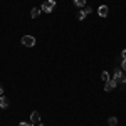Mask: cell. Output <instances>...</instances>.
<instances>
[{
  "label": "cell",
  "mask_w": 126,
  "mask_h": 126,
  "mask_svg": "<svg viewBox=\"0 0 126 126\" xmlns=\"http://www.w3.org/2000/svg\"><path fill=\"white\" fill-rule=\"evenodd\" d=\"M78 19H79V20L86 19V14H84V10H81V12H79V14H78Z\"/></svg>",
  "instance_id": "cell-12"
},
{
  "label": "cell",
  "mask_w": 126,
  "mask_h": 126,
  "mask_svg": "<svg viewBox=\"0 0 126 126\" xmlns=\"http://www.w3.org/2000/svg\"><path fill=\"white\" fill-rule=\"evenodd\" d=\"M54 7H56V2H54V0H46V2L40 5V10L46 12V14H50V12L54 10Z\"/></svg>",
  "instance_id": "cell-1"
},
{
  "label": "cell",
  "mask_w": 126,
  "mask_h": 126,
  "mask_svg": "<svg viewBox=\"0 0 126 126\" xmlns=\"http://www.w3.org/2000/svg\"><path fill=\"white\" fill-rule=\"evenodd\" d=\"M108 12H109V9H108L106 5H101V7L97 9V14H99V17H108Z\"/></svg>",
  "instance_id": "cell-6"
},
{
  "label": "cell",
  "mask_w": 126,
  "mask_h": 126,
  "mask_svg": "<svg viewBox=\"0 0 126 126\" xmlns=\"http://www.w3.org/2000/svg\"><path fill=\"white\" fill-rule=\"evenodd\" d=\"M114 79H116V82H126V72L125 71H121V69H116V72H114Z\"/></svg>",
  "instance_id": "cell-3"
},
{
  "label": "cell",
  "mask_w": 126,
  "mask_h": 126,
  "mask_svg": "<svg viewBox=\"0 0 126 126\" xmlns=\"http://www.w3.org/2000/svg\"><path fill=\"white\" fill-rule=\"evenodd\" d=\"M40 12H42L40 9H32L30 10V17H32V19H37V17L40 15Z\"/></svg>",
  "instance_id": "cell-8"
},
{
  "label": "cell",
  "mask_w": 126,
  "mask_h": 126,
  "mask_svg": "<svg viewBox=\"0 0 126 126\" xmlns=\"http://www.w3.org/2000/svg\"><path fill=\"white\" fill-rule=\"evenodd\" d=\"M74 3H76L78 7H84V5H86V0H74Z\"/></svg>",
  "instance_id": "cell-11"
},
{
  "label": "cell",
  "mask_w": 126,
  "mask_h": 126,
  "mask_svg": "<svg viewBox=\"0 0 126 126\" xmlns=\"http://www.w3.org/2000/svg\"><path fill=\"white\" fill-rule=\"evenodd\" d=\"M0 108H2V109L9 108V99H7L5 96H0Z\"/></svg>",
  "instance_id": "cell-7"
},
{
  "label": "cell",
  "mask_w": 126,
  "mask_h": 126,
  "mask_svg": "<svg viewBox=\"0 0 126 126\" xmlns=\"http://www.w3.org/2000/svg\"><path fill=\"white\" fill-rule=\"evenodd\" d=\"M3 94V87H2V84H0V96Z\"/></svg>",
  "instance_id": "cell-17"
},
{
  "label": "cell",
  "mask_w": 126,
  "mask_h": 126,
  "mask_svg": "<svg viewBox=\"0 0 126 126\" xmlns=\"http://www.w3.org/2000/svg\"><path fill=\"white\" fill-rule=\"evenodd\" d=\"M37 126H44V125H40V123H39V125H37Z\"/></svg>",
  "instance_id": "cell-18"
},
{
  "label": "cell",
  "mask_w": 126,
  "mask_h": 126,
  "mask_svg": "<svg viewBox=\"0 0 126 126\" xmlns=\"http://www.w3.org/2000/svg\"><path fill=\"white\" fill-rule=\"evenodd\" d=\"M121 67H123V71L126 72V59H123V62H121Z\"/></svg>",
  "instance_id": "cell-14"
},
{
  "label": "cell",
  "mask_w": 126,
  "mask_h": 126,
  "mask_svg": "<svg viewBox=\"0 0 126 126\" xmlns=\"http://www.w3.org/2000/svg\"><path fill=\"white\" fill-rule=\"evenodd\" d=\"M22 44H24L25 47H34V46H35V37H32V35H24V37H22Z\"/></svg>",
  "instance_id": "cell-2"
},
{
  "label": "cell",
  "mask_w": 126,
  "mask_h": 126,
  "mask_svg": "<svg viewBox=\"0 0 126 126\" xmlns=\"http://www.w3.org/2000/svg\"><path fill=\"white\" fill-rule=\"evenodd\" d=\"M108 125H109V126H118V118L116 116L108 118Z\"/></svg>",
  "instance_id": "cell-9"
},
{
  "label": "cell",
  "mask_w": 126,
  "mask_h": 126,
  "mask_svg": "<svg viewBox=\"0 0 126 126\" xmlns=\"http://www.w3.org/2000/svg\"><path fill=\"white\" fill-rule=\"evenodd\" d=\"M121 56H123V59H126V49L123 50V52H121Z\"/></svg>",
  "instance_id": "cell-16"
},
{
  "label": "cell",
  "mask_w": 126,
  "mask_h": 126,
  "mask_svg": "<svg viewBox=\"0 0 126 126\" xmlns=\"http://www.w3.org/2000/svg\"><path fill=\"white\" fill-rule=\"evenodd\" d=\"M109 74H108V71H103V74H101V81H104V82H108L109 81Z\"/></svg>",
  "instance_id": "cell-10"
},
{
  "label": "cell",
  "mask_w": 126,
  "mask_h": 126,
  "mask_svg": "<svg viewBox=\"0 0 126 126\" xmlns=\"http://www.w3.org/2000/svg\"><path fill=\"white\" fill-rule=\"evenodd\" d=\"M30 123H32V125H39V123H40L39 111H32V114H30Z\"/></svg>",
  "instance_id": "cell-5"
},
{
  "label": "cell",
  "mask_w": 126,
  "mask_h": 126,
  "mask_svg": "<svg viewBox=\"0 0 126 126\" xmlns=\"http://www.w3.org/2000/svg\"><path fill=\"white\" fill-rule=\"evenodd\" d=\"M116 79L113 78V79H109V81H108L106 84H104V91H108V93H109V91H113V89H114V87H116Z\"/></svg>",
  "instance_id": "cell-4"
},
{
  "label": "cell",
  "mask_w": 126,
  "mask_h": 126,
  "mask_svg": "<svg viewBox=\"0 0 126 126\" xmlns=\"http://www.w3.org/2000/svg\"><path fill=\"white\" fill-rule=\"evenodd\" d=\"M19 126H34V125H32V123H20Z\"/></svg>",
  "instance_id": "cell-15"
},
{
  "label": "cell",
  "mask_w": 126,
  "mask_h": 126,
  "mask_svg": "<svg viewBox=\"0 0 126 126\" xmlns=\"http://www.w3.org/2000/svg\"><path fill=\"white\" fill-rule=\"evenodd\" d=\"M91 12H93V9H91V7H86V9H84V14H86V15H89Z\"/></svg>",
  "instance_id": "cell-13"
}]
</instances>
